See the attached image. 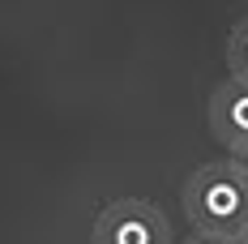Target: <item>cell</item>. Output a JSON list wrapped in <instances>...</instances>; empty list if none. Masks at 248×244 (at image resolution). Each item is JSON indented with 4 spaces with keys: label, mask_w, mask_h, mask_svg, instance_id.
I'll use <instances>...</instances> for the list:
<instances>
[{
    "label": "cell",
    "mask_w": 248,
    "mask_h": 244,
    "mask_svg": "<svg viewBox=\"0 0 248 244\" xmlns=\"http://www.w3.org/2000/svg\"><path fill=\"white\" fill-rule=\"evenodd\" d=\"M184 219L201 236H223V240H244L248 236V180L231 159L201 163L184 180Z\"/></svg>",
    "instance_id": "6da1fadb"
},
{
    "label": "cell",
    "mask_w": 248,
    "mask_h": 244,
    "mask_svg": "<svg viewBox=\"0 0 248 244\" xmlns=\"http://www.w3.org/2000/svg\"><path fill=\"white\" fill-rule=\"evenodd\" d=\"M227 69L235 81H248V17H240L227 34Z\"/></svg>",
    "instance_id": "277c9868"
},
{
    "label": "cell",
    "mask_w": 248,
    "mask_h": 244,
    "mask_svg": "<svg viewBox=\"0 0 248 244\" xmlns=\"http://www.w3.org/2000/svg\"><path fill=\"white\" fill-rule=\"evenodd\" d=\"M205 120H210V133L227 146V154L244 150L248 146V81L227 77L223 86L210 95Z\"/></svg>",
    "instance_id": "3957f363"
},
{
    "label": "cell",
    "mask_w": 248,
    "mask_h": 244,
    "mask_svg": "<svg viewBox=\"0 0 248 244\" xmlns=\"http://www.w3.org/2000/svg\"><path fill=\"white\" fill-rule=\"evenodd\" d=\"M227 159H231V163L240 167V176L248 180V146H244V150H235V154H227Z\"/></svg>",
    "instance_id": "8992f818"
},
{
    "label": "cell",
    "mask_w": 248,
    "mask_h": 244,
    "mask_svg": "<svg viewBox=\"0 0 248 244\" xmlns=\"http://www.w3.org/2000/svg\"><path fill=\"white\" fill-rule=\"evenodd\" d=\"M184 244H235V240H223V236H201V231H193Z\"/></svg>",
    "instance_id": "5b68a950"
},
{
    "label": "cell",
    "mask_w": 248,
    "mask_h": 244,
    "mask_svg": "<svg viewBox=\"0 0 248 244\" xmlns=\"http://www.w3.org/2000/svg\"><path fill=\"white\" fill-rule=\"evenodd\" d=\"M90 244H175L167 214L146 197H116L94 219Z\"/></svg>",
    "instance_id": "7a4b0ae2"
},
{
    "label": "cell",
    "mask_w": 248,
    "mask_h": 244,
    "mask_svg": "<svg viewBox=\"0 0 248 244\" xmlns=\"http://www.w3.org/2000/svg\"><path fill=\"white\" fill-rule=\"evenodd\" d=\"M235 244H248V240H235Z\"/></svg>",
    "instance_id": "52a82bcc"
},
{
    "label": "cell",
    "mask_w": 248,
    "mask_h": 244,
    "mask_svg": "<svg viewBox=\"0 0 248 244\" xmlns=\"http://www.w3.org/2000/svg\"><path fill=\"white\" fill-rule=\"evenodd\" d=\"M244 240H248V236H244Z\"/></svg>",
    "instance_id": "ba28073f"
}]
</instances>
